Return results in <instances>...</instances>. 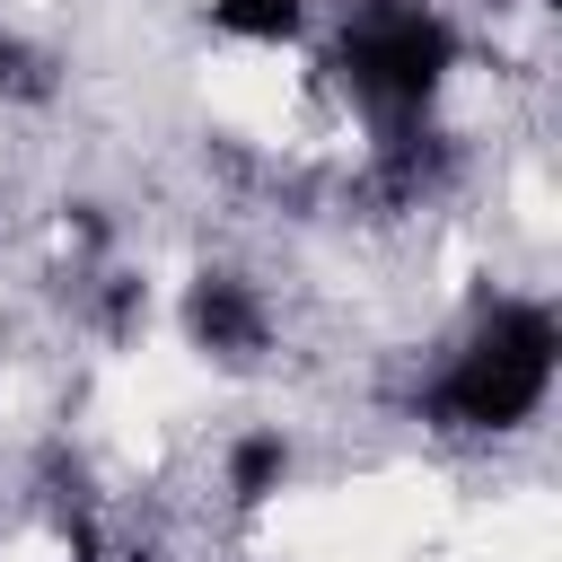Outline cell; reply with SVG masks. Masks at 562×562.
Segmentation results:
<instances>
[{"instance_id": "6da1fadb", "label": "cell", "mask_w": 562, "mask_h": 562, "mask_svg": "<svg viewBox=\"0 0 562 562\" xmlns=\"http://www.w3.org/2000/svg\"><path fill=\"white\" fill-rule=\"evenodd\" d=\"M553 360H562L553 307H544V299H501V307L465 334V351L439 369L430 422H448V430H518V422L544 413Z\"/></svg>"}, {"instance_id": "7a4b0ae2", "label": "cell", "mask_w": 562, "mask_h": 562, "mask_svg": "<svg viewBox=\"0 0 562 562\" xmlns=\"http://www.w3.org/2000/svg\"><path fill=\"white\" fill-rule=\"evenodd\" d=\"M448 70H457V26L422 0H360L334 35V79L378 123H422Z\"/></svg>"}, {"instance_id": "3957f363", "label": "cell", "mask_w": 562, "mask_h": 562, "mask_svg": "<svg viewBox=\"0 0 562 562\" xmlns=\"http://www.w3.org/2000/svg\"><path fill=\"white\" fill-rule=\"evenodd\" d=\"M184 342H193L202 360H220V369H246V360H263V342H272V307H263L255 281H237V272H193V281H184Z\"/></svg>"}, {"instance_id": "277c9868", "label": "cell", "mask_w": 562, "mask_h": 562, "mask_svg": "<svg viewBox=\"0 0 562 562\" xmlns=\"http://www.w3.org/2000/svg\"><path fill=\"white\" fill-rule=\"evenodd\" d=\"M281 483H290V439H281V430H246V439L228 448V501H237V509H263Z\"/></svg>"}, {"instance_id": "5b68a950", "label": "cell", "mask_w": 562, "mask_h": 562, "mask_svg": "<svg viewBox=\"0 0 562 562\" xmlns=\"http://www.w3.org/2000/svg\"><path fill=\"white\" fill-rule=\"evenodd\" d=\"M211 26L246 44H290L307 26V0H211Z\"/></svg>"}, {"instance_id": "8992f818", "label": "cell", "mask_w": 562, "mask_h": 562, "mask_svg": "<svg viewBox=\"0 0 562 562\" xmlns=\"http://www.w3.org/2000/svg\"><path fill=\"white\" fill-rule=\"evenodd\" d=\"M0 97H26V105L53 97V61L35 44H18V35H0Z\"/></svg>"}]
</instances>
